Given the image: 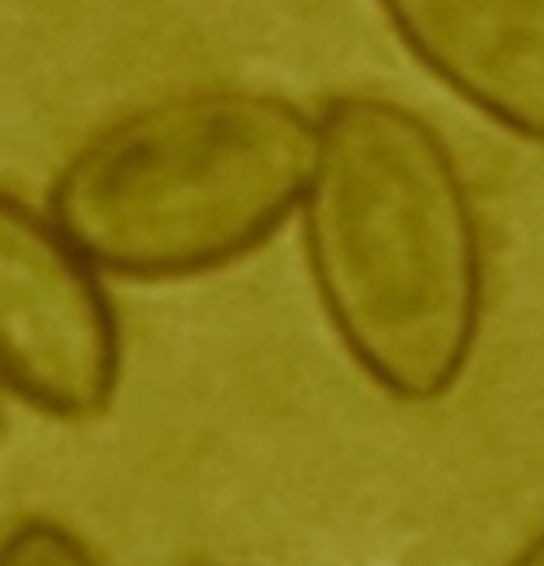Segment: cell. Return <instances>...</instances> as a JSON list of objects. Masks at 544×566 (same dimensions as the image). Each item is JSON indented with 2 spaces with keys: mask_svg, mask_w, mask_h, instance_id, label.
I'll return each instance as SVG.
<instances>
[{
  "mask_svg": "<svg viewBox=\"0 0 544 566\" xmlns=\"http://www.w3.org/2000/svg\"><path fill=\"white\" fill-rule=\"evenodd\" d=\"M0 380L35 411L88 420L119 385V327L93 261L0 190Z\"/></svg>",
  "mask_w": 544,
  "mask_h": 566,
  "instance_id": "3957f363",
  "label": "cell"
},
{
  "mask_svg": "<svg viewBox=\"0 0 544 566\" xmlns=\"http://www.w3.org/2000/svg\"><path fill=\"white\" fill-rule=\"evenodd\" d=\"M318 119L301 106L203 88L93 133L53 186V221L102 270L181 279L261 248L305 203Z\"/></svg>",
  "mask_w": 544,
  "mask_h": 566,
  "instance_id": "7a4b0ae2",
  "label": "cell"
},
{
  "mask_svg": "<svg viewBox=\"0 0 544 566\" xmlns=\"http://www.w3.org/2000/svg\"><path fill=\"white\" fill-rule=\"evenodd\" d=\"M305 252L327 323L394 398H442L469 367L482 314V248L442 137L385 97L318 115Z\"/></svg>",
  "mask_w": 544,
  "mask_h": 566,
  "instance_id": "6da1fadb",
  "label": "cell"
},
{
  "mask_svg": "<svg viewBox=\"0 0 544 566\" xmlns=\"http://www.w3.org/2000/svg\"><path fill=\"white\" fill-rule=\"evenodd\" d=\"M509 566H544V531H535V535H531V544H526Z\"/></svg>",
  "mask_w": 544,
  "mask_h": 566,
  "instance_id": "8992f818",
  "label": "cell"
},
{
  "mask_svg": "<svg viewBox=\"0 0 544 566\" xmlns=\"http://www.w3.org/2000/svg\"><path fill=\"white\" fill-rule=\"evenodd\" d=\"M0 566H102L71 531L53 522H22L0 539Z\"/></svg>",
  "mask_w": 544,
  "mask_h": 566,
  "instance_id": "5b68a950",
  "label": "cell"
},
{
  "mask_svg": "<svg viewBox=\"0 0 544 566\" xmlns=\"http://www.w3.org/2000/svg\"><path fill=\"white\" fill-rule=\"evenodd\" d=\"M380 9L447 88L544 146V0H380Z\"/></svg>",
  "mask_w": 544,
  "mask_h": 566,
  "instance_id": "277c9868",
  "label": "cell"
}]
</instances>
